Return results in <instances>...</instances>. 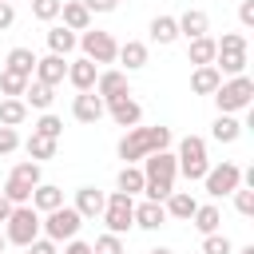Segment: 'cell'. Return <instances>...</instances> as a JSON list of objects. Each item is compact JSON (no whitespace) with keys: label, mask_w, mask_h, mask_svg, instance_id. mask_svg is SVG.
<instances>
[{"label":"cell","mask_w":254,"mask_h":254,"mask_svg":"<svg viewBox=\"0 0 254 254\" xmlns=\"http://www.w3.org/2000/svg\"><path fill=\"white\" fill-rule=\"evenodd\" d=\"M210 135H214L218 143H234V139L242 135V123H238L234 115H218V119L210 123Z\"/></svg>","instance_id":"32"},{"label":"cell","mask_w":254,"mask_h":254,"mask_svg":"<svg viewBox=\"0 0 254 254\" xmlns=\"http://www.w3.org/2000/svg\"><path fill=\"white\" fill-rule=\"evenodd\" d=\"M238 20H242V28H254V0L238 4Z\"/></svg>","instance_id":"46"},{"label":"cell","mask_w":254,"mask_h":254,"mask_svg":"<svg viewBox=\"0 0 254 254\" xmlns=\"http://www.w3.org/2000/svg\"><path fill=\"white\" fill-rule=\"evenodd\" d=\"M4 238H8L12 246H28L32 238H40V210H36L32 202L12 206L8 222H4Z\"/></svg>","instance_id":"6"},{"label":"cell","mask_w":254,"mask_h":254,"mask_svg":"<svg viewBox=\"0 0 254 254\" xmlns=\"http://www.w3.org/2000/svg\"><path fill=\"white\" fill-rule=\"evenodd\" d=\"M4 67L16 71V75H24V79H32V71H36V52H32V48H12L8 60H4Z\"/></svg>","instance_id":"26"},{"label":"cell","mask_w":254,"mask_h":254,"mask_svg":"<svg viewBox=\"0 0 254 254\" xmlns=\"http://www.w3.org/2000/svg\"><path fill=\"white\" fill-rule=\"evenodd\" d=\"M175 24H179V36H187V40L210 32V16H206L202 8H187L183 16H175Z\"/></svg>","instance_id":"15"},{"label":"cell","mask_w":254,"mask_h":254,"mask_svg":"<svg viewBox=\"0 0 254 254\" xmlns=\"http://www.w3.org/2000/svg\"><path fill=\"white\" fill-rule=\"evenodd\" d=\"M83 8L95 16V12H115L119 8V0H83Z\"/></svg>","instance_id":"45"},{"label":"cell","mask_w":254,"mask_h":254,"mask_svg":"<svg viewBox=\"0 0 254 254\" xmlns=\"http://www.w3.org/2000/svg\"><path fill=\"white\" fill-rule=\"evenodd\" d=\"M60 20H64V28H71V32L91 28V12L83 8V0H64V4H60Z\"/></svg>","instance_id":"19"},{"label":"cell","mask_w":254,"mask_h":254,"mask_svg":"<svg viewBox=\"0 0 254 254\" xmlns=\"http://www.w3.org/2000/svg\"><path fill=\"white\" fill-rule=\"evenodd\" d=\"M71 115H75L79 123H99V119L107 115V107H103V99H99L95 91H75V99H71Z\"/></svg>","instance_id":"12"},{"label":"cell","mask_w":254,"mask_h":254,"mask_svg":"<svg viewBox=\"0 0 254 254\" xmlns=\"http://www.w3.org/2000/svg\"><path fill=\"white\" fill-rule=\"evenodd\" d=\"M91 254H123V238L107 230V234H99V238L91 242Z\"/></svg>","instance_id":"40"},{"label":"cell","mask_w":254,"mask_h":254,"mask_svg":"<svg viewBox=\"0 0 254 254\" xmlns=\"http://www.w3.org/2000/svg\"><path fill=\"white\" fill-rule=\"evenodd\" d=\"M16 147H20V131H16V127H4V123H0V155H12Z\"/></svg>","instance_id":"43"},{"label":"cell","mask_w":254,"mask_h":254,"mask_svg":"<svg viewBox=\"0 0 254 254\" xmlns=\"http://www.w3.org/2000/svg\"><path fill=\"white\" fill-rule=\"evenodd\" d=\"M24 87H28V79H24V75H16V71H8V67L0 71V91H4V95H16V99H20V95H24Z\"/></svg>","instance_id":"38"},{"label":"cell","mask_w":254,"mask_h":254,"mask_svg":"<svg viewBox=\"0 0 254 254\" xmlns=\"http://www.w3.org/2000/svg\"><path fill=\"white\" fill-rule=\"evenodd\" d=\"M107 107V115L119 123V127H139V119H143V107L131 99V95H119V99H111V103H103Z\"/></svg>","instance_id":"14"},{"label":"cell","mask_w":254,"mask_h":254,"mask_svg":"<svg viewBox=\"0 0 254 254\" xmlns=\"http://www.w3.org/2000/svg\"><path fill=\"white\" fill-rule=\"evenodd\" d=\"M175 175H179V159L171 151H151L143 159V194L151 202H163L175 190Z\"/></svg>","instance_id":"1"},{"label":"cell","mask_w":254,"mask_h":254,"mask_svg":"<svg viewBox=\"0 0 254 254\" xmlns=\"http://www.w3.org/2000/svg\"><path fill=\"white\" fill-rule=\"evenodd\" d=\"M171 147V127L155 123V127H127V135L119 139V159L123 163H139L151 151H167Z\"/></svg>","instance_id":"2"},{"label":"cell","mask_w":254,"mask_h":254,"mask_svg":"<svg viewBox=\"0 0 254 254\" xmlns=\"http://www.w3.org/2000/svg\"><path fill=\"white\" fill-rule=\"evenodd\" d=\"M12 179H20V183H28V187L44 183V175H40V163H36V159H24V163H16V167H12Z\"/></svg>","instance_id":"36"},{"label":"cell","mask_w":254,"mask_h":254,"mask_svg":"<svg viewBox=\"0 0 254 254\" xmlns=\"http://www.w3.org/2000/svg\"><path fill=\"white\" fill-rule=\"evenodd\" d=\"M151 40H155V44H175V40H179L175 16H155V20H151Z\"/></svg>","instance_id":"31"},{"label":"cell","mask_w":254,"mask_h":254,"mask_svg":"<svg viewBox=\"0 0 254 254\" xmlns=\"http://www.w3.org/2000/svg\"><path fill=\"white\" fill-rule=\"evenodd\" d=\"M230 194H234L238 214H246V218H250V214H254V187H234Z\"/></svg>","instance_id":"42"},{"label":"cell","mask_w":254,"mask_h":254,"mask_svg":"<svg viewBox=\"0 0 254 254\" xmlns=\"http://www.w3.org/2000/svg\"><path fill=\"white\" fill-rule=\"evenodd\" d=\"M115 187L123 190V194H139L143 190V167H135V163H123V171H119V179H115Z\"/></svg>","instance_id":"30"},{"label":"cell","mask_w":254,"mask_h":254,"mask_svg":"<svg viewBox=\"0 0 254 254\" xmlns=\"http://www.w3.org/2000/svg\"><path fill=\"white\" fill-rule=\"evenodd\" d=\"M32 206H36L40 214H48V210L64 206V190H60L56 183H36V187H32Z\"/></svg>","instance_id":"20"},{"label":"cell","mask_w":254,"mask_h":254,"mask_svg":"<svg viewBox=\"0 0 254 254\" xmlns=\"http://www.w3.org/2000/svg\"><path fill=\"white\" fill-rule=\"evenodd\" d=\"M103 202H107V194H103L99 187H79V190H75V210H79L83 218H99V214H103Z\"/></svg>","instance_id":"18"},{"label":"cell","mask_w":254,"mask_h":254,"mask_svg":"<svg viewBox=\"0 0 254 254\" xmlns=\"http://www.w3.org/2000/svg\"><path fill=\"white\" fill-rule=\"evenodd\" d=\"M12 24H16V8H12L8 0H0V32H4V28H12Z\"/></svg>","instance_id":"47"},{"label":"cell","mask_w":254,"mask_h":254,"mask_svg":"<svg viewBox=\"0 0 254 254\" xmlns=\"http://www.w3.org/2000/svg\"><path fill=\"white\" fill-rule=\"evenodd\" d=\"M194 194L190 190H171L167 198H163V210H167V218H179V222H190V214H194Z\"/></svg>","instance_id":"16"},{"label":"cell","mask_w":254,"mask_h":254,"mask_svg":"<svg viewBox=\"0 0 254 254\" xmlns=\"http://www.w3.org/2000/svg\"><path fill=\"white\" fill-rule=\"evenodd\" d=\"M75 44H79V32H71V28H64V24L48 28V48H52L56 56H71Z\"/></svg>","instance_id":"23"},{"label":"cell","mask_w":254,"mask_h":254,"mask_svg":"<svg viewBox=\"0 0 254 254\" xmlns=\"http://www.w3.org/2000/svg\"><path fill=\"white\" fill-rule=\"evenodd\" d=\"M147 254H175L171 246H155V250H147Z\"/></svg>","instance_id":"50"},{"label":"cell","mask_w":254,"mask_h":254,"mask_svg":"<svg viewBox=\"0 0 254 254\" xmlns=\"http://www.w3.org/2000/svg\"><path fill=\"white\" fill-rule=\"evenodd\" d=\"M103 222H107V230L111 234H127L131 226H135V198L131 194H123V190H115V194H107V202H103V214H99Z\"/></svg>","instance_id":"7"},{"label":"cell","mask_w":254,"mask_h":254,"mask_svg":"<svg viewBox=\"0 0 254 254\" xmlns=\"http://www.w3.org/2000/svg\"><path fill=\"white\" fill-rule=\"evenodd\" d=\"M64 254H91V242H79V238H67Z\"/></svg>","instance_id":"48"},{"label":"cell","mask_w":254,"mask_h":254,"mask_svg":"<svg viewBox=\"0 0 254 254\" xmlns=\"http://www.w3.org/2000/svg\"><path fill=\"white\" fill-rule=\"evenodd\" d=\"M60 4L64 0H32V16L44 20V24H52V20H60Z\"/></svg>","instance_id":"39"},{"label":"cell","mask_w":254,"mask_h":254,"mask_svg":"<svg viewBox=\"0 0 254 254\" xmlns=\"http://www.w3.org/2000/svg\"><path fill=\"white\" fill-rule=\"evenodd\" d=\"M202 254H234V242L226 234H202Z\"/></svg>","instance_id":"37"},{"label":"cell","mask_w":254,"mask_h":254,"mask_svg":"<svg viewBox=\"0 0 254 254\" xmlns=\"http://www.w3.org/2000/svg\"><path fill=\"white\" fill-rule=\"evenodd\" d=\"M79 226H83V214H79L75 206H67V202L56 206V210H48V214L40 218V234L52 238V242H67V238H75Z\"/></svg>","instance_id":"5"},{"label":"cell","mask_w":254,"mask_h":254,"mask_svg":"<svg viewBox=\"0 0 254 254\" xmlns=\"http://www.w3.org/2000/svg\"><path fill=\"white\" fill-rule=\"evenodd\" d=\"M28 107H36V111H48L52 103H56V87H48V83H40V79H28V87H24V95H20Z\"/></svg>","instance_id":"22"},{"label":"cell","mask_w":254,"mask_h":254,"mask_svg":"<svg viewBox=\"0 0 254 254\" xmlns=\"http://www.w3.org/2000/svg\"><path fill=\"white\" fill-rule=\"evenodd\" d=\"M0 194H4V198H8L12 206H24V202H32V187H28V183H20V179H12V175L4 179Z\"/></svg>","instance_id":"33"},{"label":"cell","mask_w":254,"mask_h":254,"mask_svg":"<svg viewBox=\"0 0 254 254\" xmlns=\"http://www.w3.org/2000/svg\"><path fill=\"white\" fill-rule=\"evenodd\" d=\"M95 75H99V64H91L87 56L67 60V83H71L75 91H91V87H95Z\"/></svg>","instance_id":"13"},{"label":"cell","mask_w":254,"mask_h":254,"mask_svg":"<svg viewBox=\"0 0 254 254\" xmlns=\"http://www.w3.org/2000/svg\"><path fill=\"white\" fill-rule=\"evenodd\" d=\"M115 60H123L127 71H139V67H147V44L143 40H127V44H119Z\"/></svg>","instance_id":"25"},{"label":"cell","mask_w":254,"mask_h":254,"mask_svg":"<svg viewBox=\"0 0 254 254\" xmlns=\"http://www.w3.org/2000/svg\"><path fill=\"white\" fill-rule=\"evenodd\" d=\"M8 4H12V0H8Z\"/></svg>","instance_id":"53"},{"label":"cell","mask_w":254,"mask_h":254,"mask_svg":"<svg viewBox=\"0 0 254 254\" xmlns=\"http://www.w3.org/2000/svg\"><path fill=\"white\" fill-rule=\"evenodd\" d=\"M179 175L183 179H190V183H202V175L210 171V163H206V139L202 135H187V139H179Z\"/></svg>","instance_id":"4"},{"label":"cell","mask_w":254,"mask_h":254,"mask_svg":"<svg viewBox=\"0 0 254 254\" xmlns=\"http://www.w3.org/2000/svg\"><path fill=\"white\" fill-rule=\"evenodd\" d=\"M190 226H194L198 234H214V230L222 226V210H218L214 202H206V206H194V214H190Z\"/></svg>","instance_id":"24"},{"label":"cell","mask_w":254,"mask_h":254,"mask_svg":"<svg viewBox=\"0 0 254 254\" xmlns=\"http://www.w3.org/2000/svg\"><path fill=\"white\" fill-rule=\"evenodd\" d=\"M56 143H60V139H44V135H36V131H32V139L24 143V151H28L36 163H44V159H52V155H56Z\"/></svg>","instance_id":"34"},{"label":"cell","mask_w":254,"mask_h":254,"mask_svg":"<svg viewBox=\"0 0 254 254\" xmlns=\"http://www.w3.org/2000/svg\"><path fill=\"white\" fill-rule=\"evenodd\" d=\"M214 99V107H218V115H234V111H246L250 103H254V79L242 71V75H230V79H222L218 83V91L210 95Z\"/></svg>","instance_id":"3"},{"label":"cell","mask_w":254,"mask_h":254,"mask_svg":"<svg viewBox=\"0 0 254 254\" xmlns=\"http://www.w3.org/2000/svg\"><path fill=\"white\" fill-rule=\"evenodd\" d=\"M218 75H242L246 71V52H214Z\"/></svg>","instance_id":"29"},{"label":"cell","mask_w":254,"mask_h":254,"mask_svg":"<svg viewBox=\"0 0 254 254\" xmlns=\"http://www.w3.org/2000/svg\"><path fill=\"white\" fill-rule=\"evenodd\" d=\"M103 103H111V99H119V95H131V83H127V71H119V67H103L99 75H95V87H91Z\"/></svg>","instance_id":"10"},{"label":"cell","mask_w":254,"mask_h":254,"mask_svg":"<svg viewBox=\"0 0 254 254\" xmlns=\"http://www.w3.org/2000/svg\"><path fill=\"white\" fill-rule=\"evenodd\" d=\"M24 119H28V103L16 99V95H4V99H0V123H4V127H20Z\"/></svg>","instance_id":"28"},{"label":"cell","mask_w":254,"mask_h":254,"mask_svg":"<svg viewBox=\"0 0 254 254\" xmlns=\"http://www.w3.org/2000/svg\"><path fill=\"white\" fill-rule=\"evenodd\" d=\"M135 226L139 230H159V226H167V210H163V202H139L135 206Z\"/></svg>","instance_id":"21"},{"label":"cell","mask_w":254,"mask_h":254,"mask_svg":"<svg viewBox=\"0 0 254 254\" xmlns=\"http://www.w3.org/2000/svg\"><path fill=\"white\" fill-rule=\"evenodd\" d=\"M24 250H28V254H60V242H52V238H44V234H40V238H32Z\"/></svg>","instance_id":"44"},{"label":"cell","mask_w":254,"mask_h":254,"mask_svg":"<svg viewBox=\"0 0 254 254\" xmlns=\"http://www.w3.org/2000/svg\"><path fill=\"white\" fill-rule=\"evenodd\" d=\"M75 48H83V56H87L91 64H115V52H119L115 36H111V32H99V28H95V32H91V28H83Z\"/></svg>","instance_id":"8"},{"label":"cell","mask_w":254,"mask_h":254,"mask_svg":"<svg viewBox=\"0 0 254 254\" xmlns=\"http://www.w3.org/2000/svg\"><path fill=\"white\" fill-rule=\"evenodd\" d=\"M8 214H12V202L0 194V222H8Z\"/></svg>","instance_id":"49"},{"label":"cell","mask_w":254,"mask_h":254,"mask_svg":"<svg viewBox=\"0 0 254 254\" xmlns=\"http://www.w3.org/2000/svg\"><path fill=\"white\" fill-rule=\"evenodd\" d=\"M4 246H8V238H4V234H0V254H4Z\"/></svg>","instance_id":"51"},{"label":"cell","mask_w":254,"mask_h":254,"mask_svg":"<svg viewBox=\"0 0 254 254\" xmlns=\"http://www.w3.org/2000/svg\"><path fill=\"white\" fill-rule=\"evenodd\" d=\"M32 131H36V135H44V139H60V135H64V119H60V115H52V111H44V115L32 123Z\"/></svg>","instance_id":"35"},{"label":"cell","mask_w":254,"mask_h":254,"mask_svg":"<svg viewBox=\"0 0 254 254\" xmlns=\"http://www.w3.org/2000/svg\"><path fill=\"white\" fill-rule=\"evenodd\" d=\"M238 254H254V246H242V250H238Z\"/></svg>","instance_id":"52"},{"label":"cell","mask_w":254,"mask_h":254,"mask_svg":"<svg viewBox=\"0 0 254 254\" xmlns=\"http://www.w3.org/2000/svg\"><path fill=\"white\" fill-rule=\"evenodd\" d=\"M202 187H206L210 198H226L234 187H242V167L238 163H218L202 175Z\"/></svg>","instance_id":"9"},{"label":"cell","mask_w":254,"mask_h":254,"mask_svg":"<svg viewBox=\"0 0 254 254\" xmlns=\"http://www.w3.org/2000/svg\"><path fill=\"white\" fill-rule=\"evenodd\" d=\"M214 48H218V52H246L250 44H246L242 32H222V40H214Z\"/></svg>","instance_id":"41"},{"label":"cell","mask_w":254,"mask_h":254,"mask_svg":"<svg viewBox=\"0 0 254 254\" xmlns=\"http://www.w3.org/2000/svg\"><path fill=\"white\" fill-rule=\"evenodd\" d=\"M40 83H48V87H60L64 79H67V56H56V52H48V56H36V71H32Z\"/></svg>","instance_id":"11"},{"label":"cell","mask_w":254,"mask_h":254,"mask_svg":"<svg viewBox=\"0 0 254 254\" xmlns=\"http://www.w3.org/2000/svg\"><path fill=\"white\" fill-rule=\"evenodd\" d=\"M218 83H222V75H218L214 64H198V67L190 71V91H194V95H214Z\"/></svg>","instance_id":"17"},{"label":"cell","mask_w":254,"mask_h":254,"mask_svg":"<svg viewBox=\"0 0 254 254\" xmlns=\"http://www.w3.org/2000/svg\"><path fill=\"white\" fill-rule=\"evenodd\" d=\"M214 40L210 36H194V40H187V60L198 67V64H214Z\"/></svg>","instance_id":"27"}]
</instances>
